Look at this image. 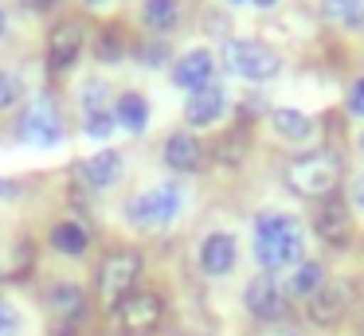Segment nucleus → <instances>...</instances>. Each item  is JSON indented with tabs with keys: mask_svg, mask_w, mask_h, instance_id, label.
Instances as JSON below:
<instances>
[{
	"mask_svg": "<svg viewBox=\"0 0 364 336\" xmlns=\"http://www.w3.org/2000/svg\"><path fill=\"white\" fill-rule=\"evenodd\" d=\"M301 246H306V234H301V223L294 215H278V211L259 215V223H255V258L267 273L298 266Z\"/></svg>",
	"mask_w": 364,
	"mask_h": 336,
	"instance_id": "obj_1",
	"label": "nucleus"
},
{
	"mask_svg": "<svg viewBox=\"0 0 364 336\" xmlns=\"http://www.w3.org/2000/svg\"><path fill=\"white\" fill-rule=\"evenodd\" d=\"M223 63H228L239 78H247V82H270V78L282 70L278 51H270V47L259 43V39H228Z\"/></svg>",
	"mask_w": 364,
	"mask_h": 336,
	"instance_id": "obj_2",
	"label": "nucleus"
},
{
	"mask_svg": "<svg viewBox=\"0 0 364 336\" xmlns=\"http://www.w3.org/2000/svg\"><path fill=\"white\" fill-rule=\"evenodd\" d=\"M181 203H184V195L176 184H153L126 203V215L134 227H165L181 215Z\"/></svg>",
	"mask_w": 364,
	"mask_h": 336,
	"instance_id": "obj_3",
	"label": "nucleus"
},
{
	"mask_svg": "<svg viewBox=\"0 0 364 336\" xmlns=\"http://www.w3.org/2000/svg\"><path fill=\"white\" fill-rule=\"evenodd\" d=\"M337 156H325V153H309L301 156V161L290 164V172H286V180H290V188L298 195H309V200H325V195H333V188H337Z\"/></svg>",
	"mask_w": 364,
	"mask_h": 336,
	"instance_id": "obj_4",
	"label": "nucleus"
},
{
	"mask_svg": "<svg viewBox=\"0 0 364 336\" xmlns=\"http://www.w3.org/2000/svg\"><path fill=\"white\" fill-rule=\"evenodd\" d=\"M16 133H20V141H32L40 148H51L63 141V117H59L51 94H40V98L28 102V109L16 121Z\"/></svg>",
	"mask_w": 364,
	"mask_h": 336,
	"instance_id": "obj_5",
	"label": "nucleus"
},
{
	"mask_svg": "<svg viewBox=\"0 0 364 336\" xmlns=\"http://www.w3.org/2000/svg\"><path fill=\"white\" fill-rule=\"evenodd\" d=\"M137 273H141V254L137 250H114L102 258V270H98V293L106 305H118L122 297H129Z\"/></svg>",
	"mask_w": 364,
	"mask_h": 336,
	"instance_id": "obj_6",
	"label": "nucleus"
},
{
	"mask_svg": "<svg viewBox=\"0 0 364 336\" xmlns=\"http://www.w3.org/2000/svg\"><path fill=\"white\" fill-rule=\"evenodd\" d=\"M243 305L251 317L259 320H282L286 317V293L278 289L274 278H255L251 286L243 289Z\"/></svg>",
	"mask_w": 364,
	"mask_h": 336,
	"instance_id": "obj_7",
	"label": "nucleus"
},
{
	"mask_svg": "<svg viewBox=\"0 0 364 336\" xmlns=\"http://www.w3.org/2000/svg\"><path fill=\"white\" fill-rule=\"evenodd\" d=\"M348 297H353V286H348V281H325V286L306 301L314 325H337L348 309Z\"/></svg>",
	"mask_w": 364,
	"mask_h": 336,
	"instance_id": "obj_8",
	"label": "nucleus"
},
{
	"mask_svg": "<svg viewBox=\"0 0 364 336\" xmlns=\"http://www.w3.org/2000/svg\"><path fill=\"white\" fill-rule=\"evenodd\" d=\"M235 258H239V246L228 231H212L200 242V266H204V273H212V278H223V273L235 270Z\"/></svg>",
	"mask_w": 364,
	"mask_h": 336,
	"instance_id": "obj_9",
	"label": "nucleus"
},
{
	"mask_svg": "<svg viewBox=\"0 0 364 336\" xmlns=\"http://www.w3.org/2000/svg\"><path fill=\"white\" fill-rule=\"evenodd\" d=\"M212 78H215V63H212V55H208L204 47H200V51H188L181 63H176V70H173V82L181 86V90H188V94L208 90Z\"/></svg>",
	"mask_w": 364,
	"mask_h": 336,
	"instance_id": "obj_10",
	"label": "nucleus"
},
{
	"mask_svg": "<svg viewBox=\"0 0 364 336\" xmlns=\"http://www.w3.org/2000/svg\"><path fill=\"white\" fill-rule=\"evenodd\" d=\"M114 309H118L122 325H126L129 332H145V328H153L161 320V297L157 293H129V297H122Z\"/></svg>",
	"mask_w": 364,
	"mask_h": 336,
	"instance_id": "obj_11",
	"label": "nucleus"
},
{
	"mask_svg": "<svg viewBox=\"0 0 364 336\" xmlns=\"http://www.w3.org/2000/svg\"><path fill=\"white\" fill-rule=\"evenodd\" d=\"M314 234L325 242H345L348 239V207L333 195H325V203H317L314 211Z\"/></svg>",
	"mask_w": 364,
	"mask_h": 336,
	"instance_id": "obj_12",
	"label": "nucleus"
},
{
	"mask_svg": "<svg viewBox=\"0 0 364 336\" xmlns=\"http://www.w3.org/2000/svg\"><path fill=\"white\" fill-rule=\"evenodd\" d=\"M82 51V28L79 23H59L51 28V39H48V59H51V70H67Z\"/></svg>",
	"mask_w": 364,
	"mask_h": 336,
	"instance_id": "obj_13",
	"label": "nucleus"
},
{
	"mask_svg": "<svg viewBox=\"0 0 364 336\" xmlns=\"http://www.w3.org/2000/svg\"><path fill=\"white\" fill-rule=\"evenodd\" d=\"M165 164L173 172H196L200 164H204V148H200V141L192 137V133L181 129L165 141Z\"/></svg>",
	"mask_w": 364,
	"mask_h": 336,
	"instance_id": "obj_14",
	"label": "nucleus"
},
{
	"mask_svg": "<svg viewBox=\"0 0 364 336\" xmlns=\"http://www.w3.org/2000/svg\"><path fill=\"white\" fill-rule=\"evenodd\" d=\"M79 172L90 188H110V184H118V176H122V156L114 153V148H102V153H95L90 161H82Z\"/></svg>",
	"mask_w": 364,
	"mask_h": 336,
	"instance_id": "obj_15",
	"label": "nucleus"
},
{
	"mask_svg": "<svg viewBox=\"0 0 364 336\" xmlns=\"http://www.w3.org/2000/svg\"><path fill=\"white\" fill-rule=\"evenodd\" d=\"M223 106H228V98H223V90L212 82L208 90L188 94V106H184V117H188L192 125H212L215 117L223 114Z\"/></svg>",
	"mask_w": 364,
	"mask_h": 336,
	"instance_id": "obj_16",
	"label": "nucleus"
},
{
	"mask_svg": "<svg viewBox=\"0 0 364 336\" xmlns=\"http://www.w3.org/2000/svg\"><path fill=\"white\" fill-rule=\"evenodd\" d=\"M270 121H274L278 137H282V141H294V145H301V141L314 137V121H309L301 109H294V106H278L274 114H270Z\"/></svg>",
	"mask_w": 364,
	"mask_h": 336,
	"instance_id": "obj_17",
	"label": "nucleus"
},
{
	"mask_svg": "<svg viewBox=\"0 0 364 336\" xmlns=\"http://www.w3.org/2000/svg\"><path fill=\"white\" fill-rule=\"evenodd\" d=\"M114 117H118V125L122 129H129V133H141L145 129V121H149V102L141 98V94H122L118 102H114Z\"/></svg>",
	"mask_w": 364,
	"mask_h": 336,
	"instance_id": "obj_18",
	"label": "nucleus"
},
{
	"mask_svg": "<svg viewBox=\"0 0 364 336\" xmlns=\"http://www.w3.org/2000/svg\"><path fill=\"white\" fill-rule=\"evenodd\" d=\"M48 301H51V309L59 313V317H79L82 309H87V297H82V286H75V281H59V286H51V293H48Z\"/></svg>",
	"mask_w": 364,
	"mask_h": 336,
	"instance_id": "obj_19",
	"label": "nucleus"
},
{
	"mask_svg": "<svg viewBox=\"0 0 364 336\" xmlns=\"http://www.w3.org/2000/svg\"><path fill=\"white\" fill-rule=\"evenodd\" d=\"M321 16L341 28H364V0H321Z\"/></svg>",
	"mask_w": 364,
	"mask_h": 336,
	"instance_id": "obj_20",
	"label": "nucleus"
},
{
	"mask_svg": "<svg viewBox=\"0 0 364 336\" xmlns=\"http://www.w3.org/2000/svg\"><path fill=\"white\" fill-rule=\"evenodd\" d=\"M141 20L149 23L153 31H168V28H176V20H181V0H145Z\"/></svg>",
	"mask_w": 364,
	"mask_h": 336,
	"instance_id": "obj_21",
	"label": "nucleus"
},
{
	"mask_svg": "<svg viewBox=\"0 0 364 336\" xmlns=\"http://www.w3.org/2000/svg\"><path fill=\"white\" fill-rule=\"evenodd\" d=\"M321 286H325V266L314 262V258H301V262H298V273H294V281H290V289L309 301V297H314Z\"/></svg>",
	"mask_w": 364,
	"mask_h": 336,
	"instance_id": "obj_22",
	"label": "nucleus"
},
{
	"mask_svg": "<svg viewBox=\"0 0 364 336\" xmlns=\"http://www.w3.org/2000/svg\"><path fill=\"white\" fill-rule=\"evenodd\" d=\"M247 145H251V137H247V129H231L228 137L215 145V161L228 164V168H239V164L247 161Z\"/></svg>",
	"mask_w": 364,
	"mask_h": 336,
	"instance_id": "obj_23",
	"label": "nucleus"
},
{
	"mask_svg": "<svg viewBox=\"0 0 364 336\" xmlns=\"http://www.w3.org/2000/svg\"><path fill=\"white\" fill-rule=\"evenodd\" d=\"M51 242H55V250H63V254H82V250H87V231H82L79 223H59L55 231H51Z\"/></svg>",
	"mask_w": 364,
	"mask_h": 336,
	"instance_id": "obj_24",
	"label": "nucleus"
},
{
	"mask_svg": "<svg viewBox=\"0 0 364 336\" xmlns=\"http://www.w3.org/2000/svg\"><path fill=\"white\" fill-rule=\"evenodd\" d=\"M114 125H118V117H114V106H102V109H87V133L98 141H106L114 133Z\"/></svg>",
	"mask_w": 364,
	"mask_h": 336,
	"instance_id": "obj_25",
	"label": "nucleus"
},
{
	"mask_svg": "<svg viewBox=\"0 0 364 336\" xmlns=\"http://www.w3.org/2000/svg\"><path fill=\"white\" fill-rule=\"evenodd\" d=\"M122 51H126V47H122V36L114 28H106L102 36H98V47H95V55L102 63H118L122 59Z\"/></svg>",
	"mask_w": 364,
	"mask_h": 336,
	"instance_id": "obj_26",
	"label": "nucleus"
},
{
	"mask_svg": "<svg viewBox=\"0 0 364 336\" xmlns=\"http://www.w3.org/2000/svg\"><path fill=\"white\" fill-rule=\"evenodd\" d=\"M20 94H24V86H20V78L12 75V70H0V109H9L20 102Z\"/></svg>",
	"mask_w": 364,
	"mask_h": 336,
	"instance_id": "obj_27",
	"label": "nucleus"
},
{
	"mask_svg": "<svg viewBox=\"0 0 364 336\" xmlns=\"http://www.w3.org/2000/svg\"><path fill=\"white\" fill-rule=\"evenodd\" d=\"M348 114H353V117H364V78H356L353 94H348Z\"/></svg>",
	"mask_w": 364,
	"mask_h": 336,
	"instance_id": "obj_28",
	"label": "nucleus"
},
{
	"mask_svg": "<svg viewBox=\"0 0 364 336\" xmlns=\"http://www.w3.org/2000/svg\"><path fill=\"white\" fill-rule=\"evenodd\" d=\"M12 328H16V313H12V305L0 297V336H12Z\"/></svg>",
	"mask_w": 364,
	"mask_h": 336,
	"instance_id": "obj_29",
	"label": "nucleus"
},
{
	"mask_svg": "<svg viewBox=\"0 0 364 336\" xmlns=\"http://www.w3.org/2000/svg\"><path fill=\"white\" fill-rule=\"evenodd\" d=\"M141 59H145V63H153V67H157V63H165V59H168L165 43H153L149 51H141Z\"/></svg>",
	"mask_w": 364,
	"mask_h": 336,
	"instance_id": "obj_30",
	"label": "nucleus"
},
{
	"mask_svg": "<svg viewBox=\"0 0 364 336\" xmlns=\"http://www.w3.org/2000/svg\"><path fill=\"white\" fill-rule=\"evenodd\" d=\"M353 203H356V207L364 211V172H360V176H356V184H353Z\"/></svg>",
	"mask_w": 364,
	"mask_h": 336,
	"instance_id": "obj_31",
	"label": "nucleus"
},
{
	"mask_svg": "<svg viewBox=\"0 0 364 336\" xmlns=\"http://www.w3.org/2000/svg\"><path fill=\"white\" fill-rule=\"evenodd\" d=\"M24 8H32V12H48V8H55V0H20Z\"/></svg>",
	"mask_w": 364,
	"mask_h": 336,
	"instance_id": "obj_32",
	"label": "nucleus"
},
{
	"mask_svg": "<svg viewBox=\"0 0 364 336\" xmlns=\"http://www.w3.org/2000/svg\"><path fill=\"white\" fill-rule=\"evenodd\" d=\"M16 192H20V188L12 184V180H4V176H0V195H4V200H12Z\"/></svg>",
	"mask_w": 364,
	"mask_h": 336,
	"instance_id": "obj_33",
	"label": "nucleus"
},
{
	"mask_svg": "<svg viewBox=\"0 0 364 336\" xmlns=\"http://www.w3.org/2000/svg\"><path fill=\"white\" fill-rule=\"evenodd\" d=\"M251 4H259V8H270V4H278V0H251Z\"/></svg>",
	"mask_w": 364,
	"mask_h": 336,
	"instance_id": "obj_34",
	"label": "nucleus"
},
{
	"mask_svg": "<svg viewBox=\"0 0 364 336\" xmlns=\"http://www.w3.org/2000/svg\"><path fill=\"white\" fill-rule=\"evenodd\" d=\"M4 28H9V16L0 12V36H4Z\"/></svg>",
	"mask_w": 364,
	"mask_h": 336,
	"instance_id": "obj_35",
	"label": "nucleus"
},
{
	"mask_svg": "<svg viewBox=\"0 0 364 336\" xmlns=\"http://www.w3.org/2000/svg\"><path fill=\"white\" fill-rule=\"evenodd\" d=\"M87 4H102V0H87Z\"/></svg>",
	"mask_w": 364,
	"mask_h": 336,
	"instance_id": "obj_36",
	"label": "nucleus"
},
{
	"mask_svg": "<svg viewBox=\"0 0 364 336\" xmlns=\"http://www.w3.org/2000/svg\"><path fill=\"white\" fill-rule=\"evenodd\" d=\"M55 336H67V332H55Z\"/></svg>",
	"mask_w": 364,
	"mask_h": 336,
	"instance_id": "obj_37",
	"label": "nucleus"
},
{
	"mask_svg": "<svg viewBox=\"0 0 364 336\" xmlns=\"http://www.w3.org/2000/svg\"><path fill=\"white\" fill-rule=\"evenodd\" d=\"M360 145H364V137H360Z\"/></svg>",
	"mask_w": 364,
	"mask_h": 336,
	"instance_id": "obj_38",
	"label": "nucleus"
}]
</instances>
